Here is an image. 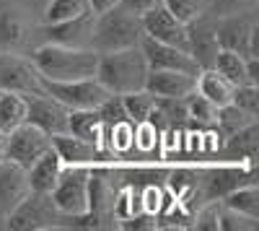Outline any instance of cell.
<instances>
[{"mask_svg":"<svg viewBox=\"0 0 259 231\" xmlns=\"http://www.w3.org/2000/svg\"><path fill=\"white\" fill-rule=\"evenodd\" d=\"M138 47H140V52L148 62V70H182V73H192V75L200 73V65L194 62V57L182 47L166 45V42H156L145 34H143Z\"/></svg>","mask_w":259,"mask_h":231,"instance_id":"obj_11","label":"cell"},{"mask_svg":"<svg viewBox=\"0 0 259 231\" xmlns=\"http://www.w3.org/2000/svg\"><path fill=\"white\" fill-rule=\"evenodd\" d=\"M140 39H143L140 16L127 13L124 8L114 6L104 13H96L89 47L101 55V52H117V50H127V47H138Z\"/></svg>","mask_w":259,"mask_h":231,"instance_id":"obj_3","label":"cell"},{"mask_svg":"<svg viewBox=\"0 0 259 231\" xmlns=\"http://www.w3.org/2000/svg\"><path fill=\"white\" fill-rule=\"evenodd\" d=\"M212 68L223 78H228L233 86L249 83L246 81V57L233 52V50H218V55H215V60H212Z\"/></svg>","mask_w":259,"mask_h":231,"instance_id":"obj_27","label":"cell"},{"mask_svg":"<svg viewBox=\"0 0 259 231\" xmlns=\"http://www.w3.org/2000/svg\"><path fill=\"white\" fill-rule=\"evenodd\" d=\"M221 153L226 156V161H256L259 153V125L251 122L246 128L231 133L223 145H221Z\"/></svg>","mask_w":259,"mask_h":231,"instance_id":"obj_21","label":"cell"},{"mask_svg":"<svg viewBox=\"0 0 259 231\" xmlns=\"http://www.w3.org/2000/svg\"><path fill=\"white\" fill-rule=\"evenodd\" d=\"M31 62L41 78L50 81H80L96 75L99 52L91 47H62V45H41L34 50Z\"/></svg>","mask_w":259,"mask_h":231,"instance_id":"obj_1","label":"cell"},{"mask_svg":"<svg viewBox=\"0 0 259 231\" xmlns=\"http://www.w3.org/2000/svg\"><path fill=\"white\" fill-rule=\"evenodd\" d=\"M194 81L197 75L182 70H148L143 89L158 99H184L189 91H194Z\"/></svg>","mask_w":259,"mask_h":231,"instance_id":"obj_17","label":"cell"},{"mask_svg":"<svg viewBox=\"0 0 259 231\" xmlns=\"http://www.w3.org/2000/svg\"><path fill=\"white\" fill-rule=\"evenodd\" d=\"M62 159L57 156V151L50 148L41 153L29 169H26V182H29V190L31 192H52V187L57 184V179H60V172H62Z\"/></svg>","mask_w":259,"mask_h":231,"instance_id":"obj_19","label":"cell"},{"mask_svg":"<svg viewBox=\"0 0 259 231\" xmlns=\"http://www.w3.org/2000/svg\"><path fill=\"white\" fill-rule=\"evenodd\" d=\"M62 213L55 208L52 198L47 192H26L13 211L6 216V228L11 231H45V228H60Z\"/></svg>","mask_w":259,"mask_h":231,"instance_id":"obj_5","label":"cell"},{"mask_svg":"<svg viewBox=\"0 0 259 231\" xmlns=\"http://www.w3.org/2000/svg\"><path fill=\"white\" fill-rule=\"evenodd\" d=\"M215 39H218L221 50H233L244 57H259V24L249 13L218 16L215 18Z\"/></svg>","mask_w":259,"mask_h":231,"instance_id":"obj_6","label":"cell"},{"mask_svg":"<svg viewBox=\"0 0 259 231\" xmlns=\"http://www.w3.org/2000/svg\"><path fill=\"white\" fill-rule=\"evenodd\" d=\"M52 145V138L39 130L36 125L31 122H21L18 128H13L8 133V140H6V151L3 156L13 164H18L21 169H29V166L45 153L47 148Z\"/></svg>","mask_w":259,"mask_h":231,"instance_id":"obj_10","label":"cell"},{"mask_svg":"<svg viewBox=\"0 0 259 231\" xmlns=\"http://www.w3.org/2000/svg\"><path fill=\"white\" fill-rule=\"evenodd\" d=\"M6 140H8V133L0 130V156H3V151H6Z\"/></svg>","mask_w":259,"mask_h":231,"instance_id":"obj_42","label":"cell"},{"mask_svg":"<svg viewBox=\"0 0 259 231\" xmlns=\"http://www.w3.org/2000/svg\"><path fill=\"white\" fill-rule=\"evenodd\" d=\"M143 24V34L156 39V42H166V45H174L189 52V34H187V24L179 21L174 13H171L163 3L150 8L148 13L140 16Z\"/></svg>","mask_w":259,"mask_h":231,"instance_id":"obj_12","label":"cell"},{"mask_svg":"<svg viewBox=\"0 0 259 231\" xmlns=\"http://www.w3.org/2000/svg\"><path fill=\"white\" fill-rule=\"evenodd\" d=\"M233 83L228 78H223L215 68H202L197 73V81H194V91H200L205 99H210L215 107H223V104H231L233 99Z\"/></svg>","mask_w":259,"mask_h":231,"instance_id":"obj_23","label":"cell"},{"mask_svg":"<svg viewBox=\"0 0 259 231\" xmlns=\"http://www.w3.org/2000/svg\"><path fill=\"white\" fill-rule=\"evenodd\" d=\"M101 122H104V128H112V125L127 120V112H124V104H122V94H109L99 107H96Z\"/></svg>","mask_w":259,"mask_h":231,"instance_id":"obj_35","label":"cell"},{"mask_svg":"<svg viewBox=\"0 0 259 231\" xmlns=\"http://www.w3.org/2000/svg\"><path fill=\"white\" fill-rule=\"evenodd\" d=\"M221 203H223V208H228V211L239 213L241 218H246V221L259 226V190H256V182L236 187V190L228 192Z\"/></svg>","mask_w":259,"mask_h":231,"instance_id":"obj_24","label":"cell"},{"mask_svg":"<svg viewBox=\"0 0 259 231\" xmlns=\"http://www.w3.org/2000/svg\"><path fill=\"white\" fill-rule=\"evenodd\" d=\"M117 226H119V228H124V231L158 228V218H156V216H148V213H138V216H133V218H127V221H119Z\"/></svg>","mask_w":259,"mask_h":231,"instance_id":"obj_39","label":"cell"},{"mask_svg":"<svg viewBox=\"0 0 259 231\" xmlns=\"http://www.w3.org/2000/svg\"><path fill=\"white\" fill-rule=\"evenodd\" d=\"M26 192H29L26 169H21L18 164L3 156L0 159V218H6L13 211V205Z\"/></svg>","mask_w":259,"mask_h":231,"instance_id":"obj_18","label":"cell"},{"mask_svg":"<svg viewBox=\"0 0 259 231\" xmlns=\"http://www.w3.org/2000/svg\"><path fill=\"white\" fill-rule=\"evenodd\" d=\"M239 109L259 117V86L254 83H241V86L233 89V99H231Z\"/></svg>","mask_w":259,"mask_h":231,"instance_id":"obj_37","label":"cell"},{"mask_svg":"<svg viewBox=\"0 0 259 231\" xmlns=\"http://www.w3.org/2000/svg\"><path fill=\"white\" fill-rule=\"evenodd\" d=\"M96 13H80L68 21H57V24H41L36 34L41 36L45 45H62V47H89L91 29H94Z\"/></svg>","mask_w":259,"mask_h":231,"instance_id":"obj_13","label":"cell"},{"mask_svg":"<svg viewBox=\"0 0 259 231\" xmlns=\"http://www.w3.org/2000/svg\"><path fill=\"white\" fill-rule=\"evenodd\" d=\"M117 6H119V8H124L127 13H135V16H143V13H148L150 8H156V6H161V0H119Z\"/></svg>","mask_w":259,"mask_h":231,"instance_id":"obj_40","label":"cell"},{"mask_svg":"<svg viewBox=\"0 0 259 231\" xmlns=\"http://www.w3.org/2000/svg\"><path fill=\"white\" fill-rule=\"evenodd\" d=\"M166 187H168V192L174 195L179 203H187L189 205V200L194 198V190H197V169L179 166V169L166 172Z\"/></svg>","mask_w":259,"mask_h":231,"instance_id":"obj_29","label":"cell"},{"mask_svg":"<svg viewBox=\"0 0 259 231\" xmlns=\"http://www.w3.org/2000/svg\"><path fill=\"white\" fill-rule=\"evenodd\" d=\"M256 6V0H207L205 13L218 16H231V13H251V8Z\"/></svg>","mask_w":259,"mask_h":231,"instance_id":"obj_38","label":"cell"},{"mask_svg":"<svg viewBox=\"0 0 259 231\" xmlns=\"http://www.w3.org/2000/svg\"><path fill=\"white\" fill-rule=\"evenodd\" d=\"M89 11V0H50L41 11V24H57V21H68Z\"/></svg>","mask_w":259,"mask_h":231,"instance_id":"obj_30","label":"cell"},{"mask_svg":"<svg viewBox=\"0 0 259 231\" xmlns=\"http://www.w3.org/2000/svg\"><path fill=\"white\" fill-rule=\"evenodd\" d=\"M52 148L57 151V156L62 159L65 166H96V164L114 161L112 153H106V151L96 148L94 143L83 140L78 135H70V133L52 135Z\"/></svg>","mask_w":259,"mask_h":231,"instance_id":"obj_15","label":"cell"},{"mask_svg":"<svg viewBox=\"0 0 259 231\" xmlns=\"http://www.w3.org/2000/svg\"><path fill=\"white\" fill-rule=\"evenodd\" d=\"M89 177L91 166H62L60 179L50 192L62 216H78L89 211Z\"/></svg>","mask_w":259,"mask_h":231,"instance_id":"obj_7","label":"cell"},{"mask_svg":"<svg viewBox=\"0 0 259 231\" xmlns=\"http://www.w3.org/2000/svg\"><path fill=\"white\" fill-rule=\"evenodd\" d=\"M106 148L114 159H124L130 156V151H135V122L122 120L112 125L109 133H106Z\"/></svg>","mask_w":259,"mask_h":231,"instance_id":"obj_28","label":"cell"},{"mask_svg":"<svg viewBox=\"0 0 259 231\" xmlns=\"http://www.w3.org/2000/svg\"><path fill=\"white\" fill-rule=\"evenodd\" d=\"M254 164L256 161H223V164L207 166V169L197 172V190H194V195H200L202 205L205 203H221L236 187L256 182V166Z\"/></svg>","mask_w":259,"mask_h":231,"instance_id":"obj_4","label":"cell"},{"mask_svg":"<svg viewBox=\"0 0 259 231\" xmlns=\"http://www.w3.org/2000/svg\"><path fill=\"white\" fill-rule=\"evenodd\" d=\"M68 117H70V109L62 107L50 94L26 96V122L36 125L50 138L60 135V133H68Z\"/></svg>","mask_w":259,"mask_h":231,"instance_id":"obj_14","label":"cell"},{"mask_svg":"<svg viewBox=\"0 0 259 231\" xmlns=\"http://www.w3.org/2000/svg\"><path fill=\"white\" fill-rule=\"evenodd\" d=\"M156 145H161V130L150 120H143L135 125V151L150 153L156 151Z\"/></svg>","mask_w":259,"mask_h":231,"instance_id":"obj_34","label":"cell"},{"mask_svg":"<svg viewBox=\"0 0 259 231\" xmlns=\"http://www.w3.org/2000/svg\"><path fill=\"white\" fill-rule=\"evenodd\" d=\"M122 104H124V112H127V120L130 122H143L150 117L156 107V96L148 94L145 89H138V91H130V94H122Z\"/></svg>","mask_w":259,"mask_h":231,"instance_id":"obj_32","label":"cell"},{"mask_svg":"<svg viewBox=\"0 0 259 231\" xmlns=\"http://www.w3.org/2000/svg\"><path fill=\"white\" fill-rule=\"evenodd\" d=\"M143 213V205H140V187H133V184H124L122 190L114 195L112 200V218L114 221H127Z\"/></svg>","mask_w":259,"mask_h":231,"instance_id":"obj_31","label":"cell"},{"mask_svg":"<svg viewBox=\"0 0 259 231\" xmlns=\"http://www.w3.org/2000/svg\"><path fill=\"white\" fill-rule=\"evenodd\" d=\"M161 3L174 13L179 21H184V24H189L192 18H197L207 8V0H161Z\"/></svg>","mask_w":259,"mask_h":231,"instance_id":"obj_36","label":"cell"},{"mask_svg":"<svg viewBox=\"0 0 259 231\" xmlns=\"http://www.w3.org/2000/svg\"><path fill=\"white\" fill-rule=\"evenodd\" d=\"M21 122H26V96L0 91V130L11 133Z\"/></svg>","mask_w":259,"mask_h":231,"instance_id":"obj_26","label":"cell"},{"mask_svg":"<svg viewBox=\"0 0 259 231\" xmlns=\"http://www.w3.org/2000/svg\"><path fill=\"white\" fill-rule=\"evenodd\" d=\"M68 133L89 140L96 148L109 153V148H106V133H109V128H104L96 109H73L68 117Z\"/></svg>","mask_w":259,"mask_h":231,"instance_id":"obj_20","label":"cell"},{"mask_svg":"<svg viewBox=\"0 0 259 231\" xmlns=\"http://www.w3.org/2000/svg\"><path fill=\"white\" fill-rule=\"evenodd\" d=\"M148 62L140 47H127L117 52H101L96 62V81L109 94H130L145 86Z\"/></svg>","mask_w":259,"mask_h":231,"instance_id":"obj_2","label":"cell"},{"mask_svg":"<svg viewBox=\"0 0 259 231\" xmlns=\"http://www.w3.org/2000/svg\"><path fill=\"white\" fill-rule=\"evenodd\" d=\"M251 122H256V117L249 114V112H244V109H239V107L231 101V104H223V107H218V122H215V128L221 130L223 138H228L231 133L246 128V125H251Z\"/></svg>","mask_w":259,"mask_h":231,"instance_id":"obj_33","label":"cell"},{"mask_svg":"<svg viewBox=\"0 0 259 231\" xmlns=\"http://www.w3.org/2000/svg\"><path fill=\"white\" fill-rule=\"evenodd\" d=\"M0 91H13L21 96L45 94L41 75L31 62V57L16 55V52H0Z\"/></svg>","mask_w":259,"mask_h":231,"instance_id":"obj_9","label":"cell"},{"mask_svg":"<svg viewBox=\"0 0 259 231\" xmlns=\"http://www.w3.org/2000/svg\"><path fill=\"white\" fill-rule=\"evenodd\" d=\"M41 89L45 94H50L52 99H57L62 107L73 109H96L99 104L109 96L101 83L96 78H80V81H50L41 78Z\"/></svg>","mask_w":259,"mask_h":231,"instance_id":"obj_8","label":"cell"},{"mask_svg":"<svg viewBox=\"0 0 259 231\" xmlns=\"http://www.w3.org/2000/svg\"><path fill=\"white\" fill-rule=\"evenodd\" d=\"M0 159H3V156H0Z\"/></svg>","mask_w":259,"mask_h":231,"instance_id":"obj_43","label":"cell"},{"mask_svg":"<svg viewBox=\"0 0 259 231\" xmlns=\"http://www.w3.org/2000/svg\"><path fill=\"white\" fill-rule=\"evenodd\" d=\"M184 104H187V114H189V125L192 128H215L218 122V107L205 99L200 91H189L184 96Z\"/></svg>","mask_w":259,"mask_h":231,"instance_id":"obj_25","label":"cell"},{"mask_svg":"<svg viewBox=\"0 0 259 231\" xmlns=\"http://www.w3.org/2000/svg\"><path fill=\"white\" fill-rule=\"evenodd\" d=\"M187 34H189V55L200 65V70L212 68V60L221 50L218 39H215V18L200 13L187 24Z\"/></svg>","mask_w":259,"mask_h":231,"instance_id":"obj_16","label":"cell"},{"mask_svg":"<svg viewBox=\"0 0 259 231\" xmlns=\"http://www.w3.org/2000/svg\"><path fill=\"white\" fill-rule=\"evenodd\" d=\"M119 3V0H89V8L91 13H104V11H109Z\"/></svg>","mask_w":259,"mask_h":231,"instance_id":"obj_41","label":"cell"},{"mask_svg":"<svg viewBox=\"0 0 259 231\" xmlns=\"http://www.w3.org/2000/svg\"><path fill=\"white\" fill-rule=\"evenodd\" d=\"M26 39L24 11L3 3L0 6V52H16Z\"/></svg>","mask_w":259,"mask_h":231,"instance_id":"obj_22","label":"cell"}]
</instances>
